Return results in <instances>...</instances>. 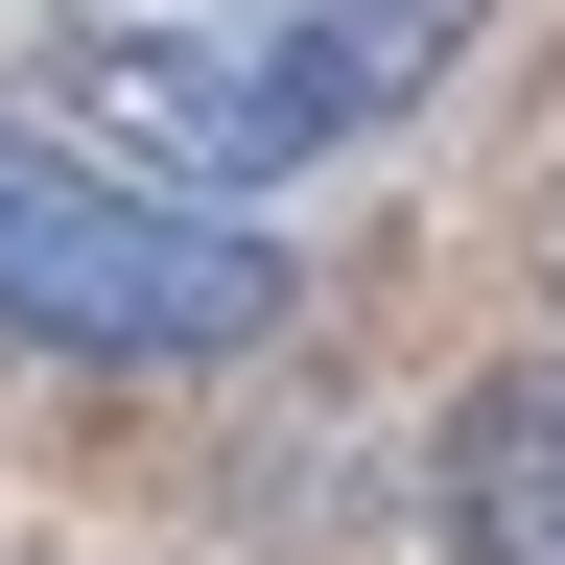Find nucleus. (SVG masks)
I'll list each match as a JSON object with an SVG mask.
<instances>
[{"instance_id": "nucleus-1", "label": "nucleus", "mask_w": 565, "mask_h": 565, "mask_svg": "<svg viewBox=\"0 0 565 565\" xmlns=\"http://www.w3.org/2000/svg\"><path fill=\"white\" fill-rule=\"evenodd\" d=\"M0 330L166 377V353H259V330H282V259L236 236V212H189V189L95 166V141L0 118Z\"/></svg>"}, {"instance_id": "nucleus-2", "label": "nucleus", "mask_w": 565, "mask_h": 565, "mask_svg": "<svg viewBox=\"0 0 565 565\" xmlns=\"http://www.w3.org/2000/svg\"><path fill=\"white\" fill-rule=\"evenodd\" d=\"M471 24H494V0H282L259 95H282V141L330 166V141H377V118H424V95H448V71H471Z\"/></svg>"}, {"instance_id": "nucleus-3", "label": "nucleus", "mask_w": 565, "mask_h": 565, "mask_svg": "<svg viewBox=\"0 0 565 565\" xmlns=\"http://www.w3.org/2000/svg\"><path fill=\"white\" fill-rule=\"evenodd\" d=\"M424 519H448V565H565V377H471Z\"/></svg>"}]
</instances>
